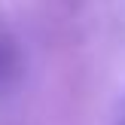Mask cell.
Segmentation results:
<instances>
[{
	"label": "cell",
	"instance_id": "cell-1",
	"mask_svg": "<svg viewBox=\"0 0 125 125\" xmlns=\"http://www.w3.org/2000/svg\"><path fill=\"white\" fill-rule=\"evenodd\" d=\"M21 70V52H18V40L12 37V31L0 21V95L18 79Z\"/></svg>",
	"mask_w": 125,
	"mask_h": 125
},
{
	"label": "cell",
	"instance_id": "cell-2",
	"mask_svg": "<svg viewBox=\"0 0 125 125\" xmlns=\"http://www.w3.org/2000/svg\"><path fill=\"white\" fill-rule=\"evenodd\" d=\"M116 125H125V107H122V113H119V122Z\"/></svg>",
	"mask_w": 125,
	"mask_h": 125
}]
</instances>
